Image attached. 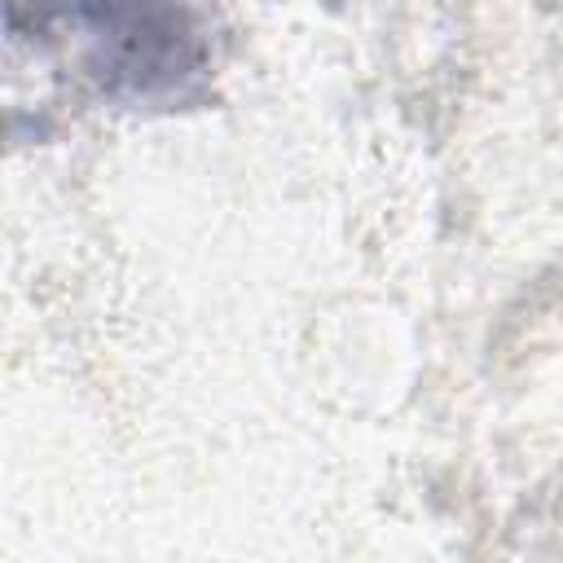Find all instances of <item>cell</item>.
<instances>
[{"instance_id":"6da1fadb","label":"cell","mask_w":563,"mask_h":563,"mask_svg":"<svg viewBox=\"0 0 563 563\" xmlns=\"http://www.w3.org/2000/svg\"><path fill=\"white\" fill-rule=\"evenodd\" d=\"M35 40H66L97 88L128 106H167L207 70V35L189 0H13Z\"/></svg>"}]
</instances>
